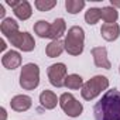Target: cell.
Returning a JSON list of instances; mask_svg holds the SVG:
<instances>
[{
  "mask_svg": "<svg viewBox=\"0 0 120 120\" xmlns=\"http://www.w3.org/2000/svg\"><path fill=\"white\" fill-rule=\"evenodd\" d=\"M95 120H120V92L107 90L93 107Z\"/></svg>",
  "mask_w": 120,
  "mask_h": 120,
  "instance_id": "6da1fadb",
  "label": "cell"
},
{
  "mask_svg": "<svg viewBox=\"0 0 120 120\" xmlns=\"http://www.w3.org/2000/svg\"><path fill=\"white\" fill-rule=\"evenodd\" d=\"M65 51L72 55V56H79L83 52V47H85V31L82 27L79 26H74L68 30L65 40Z\"/></svg>",
  "mask_w": 120,
  "mask_h": 120,
  "instance_id": "7a4b0ae2",
  "label": "cell"
},
{
  "mask_svg": "<svg viewBox=\"0 0 120 120\" xmlns=\"http://www.w3.org/2000/svg\"><path fill=\"white\" fill-rule=\"evenodd\" d=\"M107 88H109V79L103 75H96L83 83L81 95L85 100H93Z\"/></svg>",
  "mask_w": 120,
  "mask_h": 120,
  "instance_id": "3957f363",
  "label": "cell"
},
{
  "mask_svg": "<svg viewBox=\"0 0 120 120\" xmlns=\"http://www.w3.org/2000/svg\"><path fill=\"white\" fill-rule=\"evenodd\" d=\"M40 85V67L34 62L23 65L20 72V86L24 90H34Z\"/></svg>",
  "mask_w": 120,
  "mask_h": 120,
  "instance_id": "277c9868",
  "label": "cell"
},
{
  "mask_svg": "<svg viewBox=\"0 0 120 120\" xmlns=\"http://www.w3.org/2000/svg\"><path fill=\"white\" fill-rule=\"evenodd\" d=\"M59 106L69 117H79L83 112V105L69 92H65L59 96Z\"/></svg>",
  "mask_w": 120,
  "mask_h": 120,
  "instance_id": "5b68a950",
  "label": "cell"
},
{
  "mask_svg": "<svg viewBox=\"0 0 120 120\" xmlns=\"http://www.w3.org/2000/svg\"><path fill=\"white\" fill-rule=\"evenodd\" d=\"M7 40L10 41L11 45H14L16 48L21 49L23 52H31L35 48V40L27 31H17L13 35H10Z\"/></svg>",
  "mask_w": 120,
  "mask_h": 120,
  "instance_id": "8992f818",
  "label": "cell"
},
{
  "mask_svg": "<svg viewBox=\"0 0 120 120\" xmlns=\"http://www.w3.org/2000/svg\"><path fill=\"white\" fill-rule=\"evenodd\" d=\"M67 65L62 64V62H56V64H52L49 65L47 74H48V79H49V83L55 88H62L64 86V81L67 78Z\"/></svg>",
  "mask_w": 120,
  "mask_h": 120,
  "instance_id": "52a82bcc",
  "label": "cell"
},
{
  "mask_svg": "<svg viewBox=\"0 0 120 120\" xmlns=\"http://www.w3.org/2000/svg\"><path fill=\"white\" fill-rule=\"evenodd\" d=\"M92 56H93V62L98 68H103V69H110L112 64L107 58V49L106 47H95L90 49Z\"/></svg>",
  "mask_w": 120,
  "mask_h": 120,
  "instance_id": "ba28073f",
  "label": "cell"
},
{
  "mask_svg": "<svg viewBox=\"0 0 120 120\" xmlns=\"http://www.w3.org/2000/svg\"><path fill=\"white\" fill-rule=\"evenodd\" d=\"M2 65L6 69H16L21 65V55L19 51H7L3 56H2Z\"/></svg>",
  "mask_w": 120,
  "mask_h": 120,
  "instance_id": "9c48e42d",
  "label": "cell"
},
{
  "mask_svg": "<svg viewBox=\"0 0 120 120\" xmlns=\"http://www.w3.org/2000/svg\"><path fill=\"white\" fill-rule=\"evenodd\" d=\"M33 105V99L27 95H16L10 100V106L14 112H27Z\"/></svg>",
  "mask_w": 120,
  "mask_h": 120,
  "instance_id": "30bf717a",
  "label": "cell"
},
{
  "mask_svg": "<svg viewBox=\"0 0 120 120\" xmlns=\"http://www.w3.org/2000/svg\"><path fill=\"white\" fill-rule=\"evenodd\" d=\"M40 103H41V106H42L44 109L52 110V109H55L56 105L59 103V98H56V95H55L52 90L45 89V90H42V92L40 93Z\"/></svg>",
  "mask_w": 120,
  "mask_h": 120,
  "instance_id": "8fae6325",
  "label": "cell"
},
{
  "mask_svg": "<svg viewBox=\"0 0 120 120\" xmlns=\"http://www.w3.org/2000/svg\"><path fill=\"white\" fill-rule=\"evenodd\" d=\"M100 34L103 37V40L106 41H116L120 35V27L119 24H103L100 27Z\"/></svg>",
  "mask_w": 120,
  "mask_h": 120,
  "instance_id": "7c38bea8",
  "label": "cell"
},
{
  "mask_svg": "<svg viewBox=\"0 0 120 120\" xmlns=\"http://www.w3.org/2000/svg\"><path fill=\"white\" fill-rule=\"evenodd\" d=\"M13 13H14V16H16L19 20L26 21V20H28V19L31 17L33 9H31V4L27 2V0H20L19 6L13 10Z\"/></svg>",
  "mask_w": 120,
  "mask_h": 120,
  "instance_id": "4fadbf2b",
  "label": "cell"
},
{
  "mask_svg": "<svg viewBox=\"0 0 120 120\" xmlns=\"http://www.w3.org/2000/svg\"><path fill=\"white\" fill-rule=\"evenodd\" d=\"M67 31V24H65V20L64 19H55L54 23L51 24V31H49V38L54 41V40H59Z\"/></svg>",
  "mask_w": 120,
  "mask_h": 120,
  "instance_id": "5bb4252c",
  "label": "cell"
},
{
  "mask_svg": "<svg viewBox=\"0 0 120 120\" xmlns=\"http://www.w3.org/2000/svg\"><path fill=\"white\" fill-rule=\"evenodd\" d=\"M65 51V44L61 40H54L45 47V54L48 58H56Z\"/></svg>",
  "mask_w": 120,
  "mask_h": 120,
  "instance_id": "9a60e30c",
  "label": "cell"
},
{
  "mask_svg": "<svg viewBox=\"0 0 120 120\" xmlns=\"http://www.w3.org/2000/svg\"><path fill=\"white\" fill-rule=\"evenodd\" d=\"M0 31H2V34H3L6 38H9V37L13 35L14 33L20 31V30H19V23H17L14 19H11V17H6V19L2 21V24H0Z\"/></svg>",
  "mask_w": 120,
  "mask_h": 120,
  "instance_id": "2e32d148",
  "label": "cell"
},
{
  "mask_svg": "<svg viewBox=\"0 0 120 120\" xmlns=\"http://www.w3.org/2000/svg\"><path fill=\"white\" fill-rule=\"evenodd\" d=\"M64 86L71 89V90H76V89H82L83 86V79L81 75L78 74H71V75H67L65 81H64Z\"/></svg>",
  "mask_w": 120,
  "mask_h": 120,
  "instance_id": "e0dca14e",
  "label": "cell"
},
{
  "mask_svg": "<svg viewBox=\"0 0 120 120\" xmlns=\"http://www.w3.org/2000/svg\"><path fill=\"white\" fill-rule=\"evenodd\" d=\"M119 19V11L117 9L112 7V6H105L102 7V20L105 21V24H114Z\"/></svg>",
  "mask_w": 120,
  "mask_h": 120,
  "instance_id": "ac0fdd59",
  "label": "cell"
},
{
  "mask_svg": "<svg viewBox=\"0 0 120 120\" xmlns=\"http://www.w3.org/2000/svg\"><path fill=\"white\" fill-rule=\"evenodd\" d=\"M49 31H51V24L45 20H38L34 24V33L40 38H49Z\"/></svg>",
  "mask_w": 120,
  "mask_h": 120,
  "instance_id": "d6986e66",
  "label": "cell"
},
{
  "mask_svg": "<svg viewBox=\"0 0 120 120\" xmlns=\"http://www.w3.org/2000/svg\"><path fill=\"white\" fill-rule=\"evenodd\" d=\"M100 19H102V9L90 7V9H88V11L85 13V21H86L89 26H95Z\"/></svg>",
  "mask_w": 120,
  "mask_h": 120,
  "instance_id": "ffe728a7",
  "label": "cell"
},
{
  "mask_svg": "<svg viewBox=\"0 0 120 120\" xmlns=\"http://www.w3.org/2000/svg\"><path fill=\"white\" fill-rule=\"evenodd\" d=\"M85 7L83 0H65V9L69 14H78Z\"/></svg>",
  "mask_w": 120,
  "mask_h": 120,
  "instance_id": "44dd1931",
  "label": "cell"
},
{
  "mask_svg": "<svg viewBox=\"0 0 120 120\" xmlns=\"http://www.w3.org/2000/svg\"><path fill=\"white\" fill-rule=\"evenodd\" d=\"M34 6L38 11H49L56 6V0H35Z\"/></svg>",
  "mask_w": 120,
  "mask_h": 120,
  "instance_id": "7402d4cb",
  "label": "cell"
},
{
  "mask_svg": "<svg viewBox=\"0 0 120 120\" xmlns=\"http://www.w3.org/2000/svg\"><path fill=\"white\" fill-rule=\"evenodd\" d=\"M6 3H7V4H9V6H10V7H11L13 10H14V9H16V7L19 6V3H20V0H7Z\"/></svg>",
  "mask_w": 120,
  "mask_h": 120,
  "instance_id": "603a6c76",
  "label": "cell"
},
{
  "mask_svg": "<svg viewBox=\"0 0 120 120\" xmlns=\"http://www.w3.org/2000/svg\"><path fill=\"white\" fill-rule=\"evenodd\" d=\"M110 4L114 9H120V2H117V0H110Z\"/></svg>",
  "mask_w": 120,
  "mask_h": 120,
  "instance_id": "cb8c5ba5",
  "label": "cell"
},
{
  "mask_svg": "<svg viewBox=\"0 0 120 120\" xmlns=\"http://www.w3.org/2000/svg\"><path fill=\"white\" fill-rule=\"evenodd\" d=\"M6 48H7L6 41H4V38H2V40H0V49H2V51H6Z\"/></svg>",
  "mask_w": 120,
  "mask_h": 120,
  "instance_id": "d4e9b609",
  "label": "cell"
},
{
  "mask_svg": "<svg viewBox=\"0 0 120 120\" xmlns=\"http://www.w3.org/2000/svg\"><path fill=\"white\" fill-rule=\"evenodd\" d=\"M0 112H2V119H0V120H6V119H7V112H6V109L2 107V109H0Z\"/></svg>",
  "mask_w": 120,
  "mask_h": 120,
  "instance_id": "484cf974",
  "label": "cell"
},
{
  "mask_svg": "<svg viewBox=\"0 0 120 120\" xmlns=\"http://www.w3.org/2000/svg\"><path fill=\"white\" fill-rule=\"evenodd\" d=\"M4 14H6V10H4L3 4H0V19H3V20H4Z\"/></svg>",
  "mask_w": 120,
  "mask_h": 120,
  "instance_id": "4316f807",
  "label": "cell"
},
{
  "mask_svg": "<svg viewBox=\"0 0 120 120\" xmlns=\"http://www.w3.org/2000/svg\"><path fill=\"white\" fill-rule=\"evenodd\" d=\"M119 72H120V67H119Z\"/></svg>",
  "mask_w": 120,
  "mask_h": 120,
  "instance_id": "83f0119b",
  "label": "cell"
}]
</instances>
